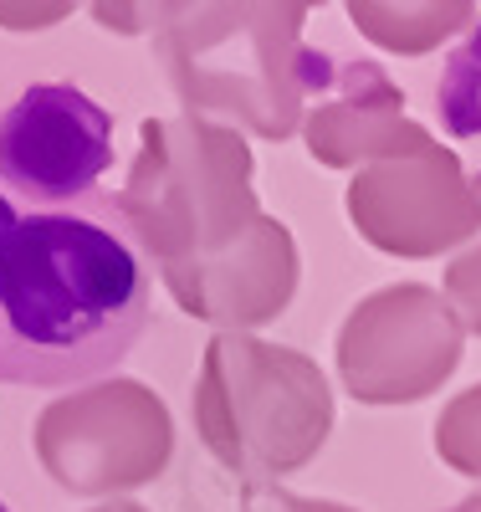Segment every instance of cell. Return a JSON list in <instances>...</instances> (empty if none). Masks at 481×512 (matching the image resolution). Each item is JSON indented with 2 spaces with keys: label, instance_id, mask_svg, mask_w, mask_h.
Returning a JSON list of instances; mask_svg holds the SVG:
<instances>
[{
  "label": "cell",
  "instance_id": "277c9868",
  "mask_svg": "<svg viewBox=\"0 0 481 512\" xmlns=\"http://www.w3.org/2000/svg\"><path fill=\"white\" fill-rule=\"evenodd\" d=\"M195 431L205 451L251 487L302 472L333 436L328 374L287 344L215 333L195 374Z\"/></svg>",
  "mask_w": 481,
  "mask_h": 512
},
{
  "label": "cell",
  "instance_id": "4fadbf2b",
  "mask_svg": "<svg viewBox=\"0 0 481 512\" xmlns=\"http://www.w3.org/2000/svg\"><path fill=\"white\" fill-rule=\"evenodd\" d=\"M446 303L461 313L466 333H481V246L461 251L446 267Z\"/></svg>",
  "mask_w": 481,
  "mask_h": 512
},
{
  "label": "cell",
  "instance_id": "9a60e30c",
  "mask_svg": "<svg viewBox=\"0 0 481 512\" xmlns=\"http://www.w3.org/2000/svg\"><path fill=\"white\" fill-rule=\"evenodd\" d=\"M0 185H6V180H0ZM21 221H26V216H21V210H16V200H11L6 190H0V251L11 246V236L21 231Z\"/></svg>",
  "mask_w": 481,
  "mask_h": 512
},
{
  "label": "cell",
  "instance_id": "6da1fadb",
  "mask_svg": "<svg viewBox=\"0 0 481 512\" xmlns=\"http://www.w3.org/2000/svg\"><path fill=\"white\" fill-rule=\"evenodd\" d=\"M149 323V262L118 195L31 210L0 251V379L77 384L113 369Z\"/></svg>",
  "mask_w": 481,
  "mask_h": 512
},
{
  "label": "cell",
  "instance_id": "2e32d148",
  "mask_svg": "<svg viewBox=\"0 0 481 512\" xmlns=\"http://www.w3.org/2000/svg\"><path fill=\"white\" fill-rule=\"evenodd\" d=\"M93 512H149V507H139V502L123 497V502H103V507H93Z\"/></svg>",
  "mask_w": 481,
  "mask_h": 512
},
{
  "label": "cell",
  "instance_id": "52a82bcc",
  "mask_svg": "<svg viewBox=\"0 0 481 512\" xmlns=\"http://www.w3.org/2000/svg\"><path fill=\"white\" fill-rule=\"evenodd\" d=\"M348 221L389 256H446L481 231V190L446 144H415L410 154L364 164L348 185Z\"/></svg>",
  "mask_w": 481,
  "mask_h": 512
},
{
  "label": "cell",
  "instance_id": "8992f818",
  "mask_svg": "<svg viewBox=\"0 0 481 512\" xmlns=\"http://www.w3.org/2000/svg\"><path fill=\"white\" fill-rule=\"evenodd\" d=\"M466 323L446 292L395 282L369 292L338 328V384L359 405H410L461 369Z\"/></svg>",
  "mask_w": 481,
  "mask_h": 512
},
{
  "label": "cell",
  "instance_id": "9c48e42d",
  "mask_svg": "<svg viewBox=\"0 0 481 512\" xmlns=\"http://www.w3.org/2000/svg\"><path fill=\"white\" fill-rule=\"evenodd\" d=\"M297 277L302 262L292 231L277 216H261L246 241H236L221 256H205L185 272H169L164 287L190 318L226 333H251L287 313V303L297 297Z\"/></svg>",
  "mask_w": 481,
  "mask_h": 512
},
{
  "label": "cell",
  "instance_id": "5bb4252c",
  "mask_svg": "<svg viewBox=\"0 0 481 512\" xmlns=\"http://www.w3.org/2000/svg\"><path fill=\"white\" fill-rule=\"evenodd\" d=\"M241 512H354V507L323 502V497H297V492H282V487H251Z\"/></svg>",
  "mask_w": 481,
  "mask_h": 512
},
{
  "label": "cell",
  "instance_id": "5b68a950",
  "mask_svg": "<svg viewBox=\"0 0 481 512\" xmlns=\"http://www.w3.org/2000/svg\"><path fill=\"white\" fill-rule=\"evenodd\" d=\"M36 461L77 497H118L154 482L174 456L169 405L144 379H103L52 400L31 425Z\"/></svg>",
  "mask_w": 481,
  "mask_h": 512
},
{
  "label": "cell",
  "instance_id": "3957f363",
  "mask_svg": "<svg viewBox=\"0 0 481 512\" xmlns=\"http://www.w3.org/2000/svg\"><path fill=\"white\" fill-rule=\"evenodd\" d=\"M139 139L144 149L128 169L118 205L144 262L159 267V277L231 251L267 216L251 190V144L236 128L180 113L149 118Z\"/></svg>",
  "mask_w": 481,
  "mask_h": 512
},
{
  "label": "cell",
  "instance_id": "7a4b0ae2",
  "mask_svg": "<svg viewBox=\"0 0 481 512\" xmlns=\"http://www.w3.org/2000/svg\"><path fill=\"white\" fill-rule=\"evenodd\" d=\"M159 67L190 113H231L261 139L302 128L318 57L302 52L308 6H139Z\"/></svg>",
  "mask_w": 481,
  "mask_h": 512
},
{
  "label": "cell",
  "instance_id": "7c38bea8",
  "mask_svg": "<svg viewBox=\"0 0 481 512\" xmlns=\"http://www.w3.org/2000/svg\"><path fill=\"white\" fill-rule=\"evenodd\" d=\"M435 456L461 477H481V384L461 390L435 415Z\"/></svg>",
  "mask_w": 481,
  "mask_h": 512
},
{
  "label": "cell",
  "instance_id": "8fae6325",
  "mask_svg": "<svg viewBox=\"0 0 481 512\" xmlns=\"http://www.w3.org/2000/svg\"><path fill=\"white\" fill-rule=\"evenodd\" d=\"M348 16L374 47L420 57L430 47H441L446 36H456L466 21H476V6H466V0H430V6H379V0L369 6V0H354Z\"/></svg>",
  "mask_w": 481,
  "mask_h": 512
},
{
  "label": "cell",
  "instance_id": "e0dca14e",
  "mask_svg": "<svg viewBox=\"0 0 481 512\" xmlns=\"http://www.w3.org/2000/svg\"><path fill=\"white\" fill-rule=\"evenodd\" d=\"M446 512H481V492H471V497H461L456 507H446Z\"/></svg>",
  "mask_w": 481,
  "mask_h": 512
},
{
  "label": "cell",
  "instance_id": "ba28073f",
  "mask_svg": "<svg viewBox=\"0 0 481 512\" xmlns=\"http://www.w3.org/2000/svg\"><path fill=\"white\" fill-rule=\"evenodd\" d=\"M113 164V118L72 82H36L0 113V180L26 205L62 210Z\"/></svg>",
  "mask_w": 481,
  "mask_h": 512
},
{
  "label": "cell",
  "instance_id": "30bf717a",
  "mask_svg": "<svg viewBox=\"0 0 481 512\" xmlns=\"http://www.w3.org/2000/svg\"><path fill=\"white\" fill-rule=\"evenodd\" d=\"M338 82H343V88L333 98H323L318 113L302 123V134H308V149H313L318 164L354 169V175H359L364 164L410 154L415 144L430 139L420 123L405 118L400 88L379 67H364V62L343 67Z\"/></svg>",
  "mask_w": 481,
  "mask_h": 512
}]
</instances>
